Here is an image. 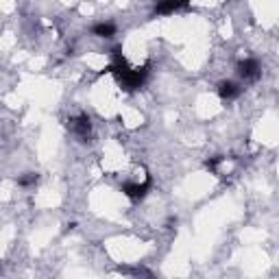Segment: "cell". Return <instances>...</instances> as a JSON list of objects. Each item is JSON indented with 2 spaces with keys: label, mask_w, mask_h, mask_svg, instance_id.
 I'll list each match as a JSON object with an SVG mask.
<instances>
[{
  "label": "cell",
  "mask_w": 279,
  "mask_h": 279,
  "mask_svg": "<svg viewBox=\"0 0 279 279\" xmlns=\"http://www.w3.org/2000/svg\"><path fill=\"white\" fill-rule=\"evenodd\" d=\"M151 177H146V181L144 183H124L122 185V192L129 196V199H133V201H140V199H144L146 192L151 190Z\"/></svg>",
  "instance_id": "6da1fadb"
},
{
  "label": "cell",
  "mask_w": 279,
  "mask_h": 279,
  "mask_svg": "<svg viewBox=\"0 0 279 279\" xmlns=\"http://www.w3.org/2000/svg\"><path fill=\"white\" fill-rule=\"evenodd\" d=\"M190 7V0H157L155 4V13L160 15H168V13H174L179 9H188Z\"/></svg>",
  "instance_id": "7a4b0ae2"
},
{
  "label": "cell",
  "mask_w": 279,
  "mask_h": 279,
  "mask_svg": "<svg viewBox=\"0 0 279 279\" xmlns=\"http://www.w3.org/2000/svg\"><path fill=\"white\" fill-rule=\"evenodd\" d=\"M238 74L242 79H258L260 76V63L255 59H244L238 63Z\"/></svg>",
  "instance_id": "3957f363"
},
{
  "label": "cell",
  "mask_w": 279,
  "mask_h": 279,
  "mask_svg": "<svg viewBox=\"0 0 279 279\" xmlns=\"http://www.w3.org/2000/svg\"><path fill=\"white\" fill-rule=\"evenodd\" d=\"M72 129L79 133V138L83 140V142H87V138H90V131H92V124H90V118L85 116V113H81L76 120H72Z\"/></svg>",
  "instance_id": "277c9868"
},
{
  "label": "cell",
  "mask_w": 279,
  "mask_h": 279,
  "mask_svg": "<svg viewBox=\"0 0 279 279\" xmlns=\"http://www.w3.org/2000/svg\"><path fill=\"white\" fill-rule=\"evenodd\" d=\"M218 94H221V98H225V101H231V98H236L240 94V87L233 81H223L218 85Z\"/></svg>",
  "instance_id": "5b68a950"
},
{
  "label": "cell",
  "mask_w": 279,
  "mask_h": 279,
  "mask_svg": "<svg viewBox=\"0 0 279 279\" xmlns=\"http://www.w3.org/2000/svg\"><path fill=\"white\" fill-rule=\"evenodd\" d=\"M92 33H94L96 37H112V35H116V26H113L112 22H101V24L92 26Z\"/></svg>",
  "instance_id": "8992f818"
},
{
  "label": "cell",
  "mask_w": 279,
  "mask_h": 279,
  "mask_svg": "<svg viewBox=\"0 0 279 279\" xmlns=\"http://www.w3.org/2000/svg\"><path fill=\"white\" fill-rule=\"evenodd\" d=\"M221 162H223V157H221V155H216V157H212V160H207V162H205V168H207V170L214 172Z\"/></svg>",
  "instance_id": "52a82bcc"
},
{
  "label": "cell",
  "mask_w": 279,
  "mask_h": 279,
  "mask_svg": "<svg viewBox=\"0 0 279 279\" xmlns=\"http://www.w3.org/2000/svg\"><path fill=\"white\" fill-rule=\"evenodd\" d=\"M37 181V174H26V177H22L20 179V185H31V183H35Z\"/></svg>",
  "instance_id": "ba28073f"
}]
</instances>
